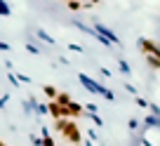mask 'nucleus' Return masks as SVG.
<instances>
[{
	"mask_svg": "<svg viewBox=\"0 0 160 146\" xmlns=\"http://www.w3.org/2000/svg\"><path fill=\"white\" fill-rule=\"evenodd\" d=\"M87 116H90V120L94 123L97 127H101V125H104V120H101V116H99V113H87Z\"/></svg>",
	"mask_w": 160,
	"mask_h": 146,
	"instance_id": "16",
	"label": "nucleus"
},
{
	"mask_svg": "<svg viewBox=\"0 0 160 146\" xmlns=\"http://www.w3.org/2000/svg\"><path fill=\"white\" fill-rule=\"evenodd\" d=\"M35 33H38V38H40V40H45V43H50V45H54V38H52L50 33H45L42 28H38Z\"/></svg>",
	"mask_w": 160,
	"mask_h": 146,
	"instance_id": "11",
	"label": "nucleus"
},
{
	"mask_svg": "<svg viewBox=\"0 0 160 146\" xmlns=\"http://www.w3.org/2000/svg\"><path fill=\"white\" fill-rule=\"evenodd\" d=\"M92 7H94V5H92L90 0H85V3H82V10H92Z\"/></svg>",
	"mask_w": 160,
	"mask_h": 146,
	"instance_id": "26",
	"label": "nucleus"
},
{
	"mask_svg": "<svg viewBox=\"0 0 160 146\" xmlns=\"http://www.w3.org/2000/svg\"><path fill=\"white\" fill-rule=\"evenodd\" d=\"M90 3H92V5H97V3H101V0H90Z\"/></svg>",
	"mask_w": 160,
	"mask_h": 146,
	"instance_id": "31",
	"label": "nucleus"
},
{
	"mask_svg": "<svg viewBox=\"0 0 160 146\" xmlns=\"http://www.w3.org/2000/svg\"><path fill=\"white\" fill-rule=\"evenodd\" d=\"M78 80L82 83V87H85L87 92H92V94H99V83H97L94 78H90L87 73H78Z\"/></svg>",
	"mask_w": 160,
	"mask_h": 146,
	"instance_id": "4",
	"label": "nucleus"
},
{
	"mask_svg": "<svg viewBox=\"0 0 160 146\" xmlns=\"http://www.w3.org/2000/svg\"><path fill=\"white\" fill-rule=\"evenodd\" d=\"M71 118H59V120H54V130L57 132H64V127H66V123H68Z\"/></svg>",
	"mask_w": 160,
	"mask_h": 146,
	"instance_id": "14",
	"label": "nucleus"
},
{
	"mask_svg": "<svg viewBox=\"0 0 160 146\" xmlns=\"http://www.w3.org/2000/svg\"><path fill=\"white\" fill-rule=\"evenodd\" d=\"M0 50H10V45H7V43H2V40H0Z\"/></svg>",
	"mask_w": 160,
	"mask_h": 146,
	"instance_id": "28",
	"label": "nucleus"
},
{
	"mask_svg": "<svg viewBox=\"0 0 160 146\" xmlns=\"http://www.w3.org/2000/svg\"><path fill=\"white\" fill-rule=\"evenodd\" d=\"M82 144H85V146H94V141H90V139H87V141H82Z\"/></svg>",
	"mask_w": 160,
	"mask_h": 146,
	"instance_id": "30",
	"label": "nucleus"
},
{
	"mask_svg": "<svg viewBox=\"0 0 160 146\" xmlns=\"http://www.w3.org/2000/svg\"><path fill=\"white\" fill-rule=\"evenodd\" d=\"M125 90L130 92V94H134V97H139V92H137V87L134 85H125Z\"/></svg>",
	"mask_w": 160,
	"mask_h": 146,
	"instance_id": "24",
	"label": "nucleus"
},
{
	"mask_svg": "<svg viewBox=\"0 0 160 146\" xmlns=\"http://www.w3.org/2000/svg\"><path fill=\"white\" fill-rule=\"evenodd\" d=\"M47 111H50V116L54 118V120H59V118H64V108H61L57 101H50L47 104Z\"/></svg>",
	"mask_w": 160,
	"mask_h": 146,
	"instance_id": "7",
	"label": "nucleus"
},
{
	"mask_svg": "<svg viewBox=\"0 0 160 146\" xmlns=\"http://www.w3.org/2000/svg\"><path fill=\"white\" fill-rule=\"evenodd\" d=\"M57 104H59L61 108L71 106V94H66V92H59V97H57Z\"/></svg>",
	"mask_w": 160,
	"mask_h": 146,
	"instance_id": "9",
	"label": "nucleus"
},
{
	"mask_svg": "<svg viewBox=\"0 0 160 146\" xmlns=\"http://www.w3.org/2000/svg\"><path fill=\"white\" fill-rule=\"evenodd\" d=\"M137 45L144 50V54H151V57H160V45L155 40H148V38H139Z\"/></svg>",
	"mask_w": 160,
	"mask_h": 146,
	"instance_id": "3",
	"label": "nucleus"
},
{
	"mask_svg": "<svg viewBox=\"0 0 160 146\" xmlns=\"http://www.w3.org/2000/svg\"><path fill=\"white\" fill-rule=\"evenodd\" d=\"M42 90H45V94H47V99H50V101H57V97H59V90H57L54 85H45Z\"/></svg>",
	"mask_w": 160,
	"mask_h": 146,
	"instance_id": "8",
	"label": "nucleus"
},
{
	"mask_svg": "<svg viewBox=\"0 0 160 146\" xmlns=\"http://www.w3.org/2000/svg\"><path fill=\"white\" fill-rule=\"evenodd\" d=\"M127 127H130L132 132H137L141 127V120H137V118H130V123H127Z\"/></svg>",
	"mask_w": 160,
	"mask_h": 146,
	"instance_id": "17",
	"label": "nucleus"
},
{
	"mask_svg": "<svg viewBox=\"0 0 160 146\" xmlns=\"http://www.w3.org/2000/svg\"><path fill=\"white\" fill-rule=\"evenodd\" d=\"M68 50H71V52H82V47H80V45H75V43H71V45H68Z\"/></svg>",
	"mask_w": 160,
	"mask_h": 146,
	"instance_id": "25",
	"label": "nucleus"
},
{
	"mask_svg": "<svg viewBox=\"0 0 160 146\" xmlns=\"http://www.w3.org/2000/svg\"><path fill=\"white\" fill-rule=\"evenodd\" d=\"M148 111L153 113V116H158V118H160V108H158L155 104H148Z\"/></svg>",
	"mask_w": 160,
	"mask_h": 146,
	"instance_id": "21",
	"label": "nucleus"
},
{
	"mask_svg": "<svg viewBox=\"0 0 160 146\" xmlns=\"http://www.w3.org/2000/svg\"><path fill=\"white\" fill-rule=\"evenodd\" d=\"M7 101V97H0V108H2V104Z\"/></svg>",
	"mask_w": 160,
	"mask_h": 146,
	"instance_id": "29",
	"label": "nucleus"
},
{
	"mask_svg": "<svg viewBox=\"0 0 160 146\" xmlns=\"http://www.w3.org/2000/svg\"><path fill=\"white\" fill-rule=\"evenodd\" d=\"M118 66H120V73H125V76H130V73H132V68H130V64H127V61H125V59H120V61H118Z\"/></svg>",
	"mask_w": 160,
	"mask_h": 146,
	"instance_id": "15",
	"label": "nucleus"
},
{
	"mask_svg": "<svg viewBox=\"0 0 160 146\" xmlns=\"http://www.w3.org/2000/svg\"><path fill=\"white\" fill-rule=\"evenodd\" d=\"M26 50H28L31 54H38V52H40V47H35V45H31V43H28V45H26Z\"/></svg>",
	"mask_w": 160,
	"mask_h": 146,
	"instance_id": "23",
	"label": "nucleus"
},
{
	"mask_svg": "<svg viewBox=\"0 0 160 146\" xmlns=\"http://www.w3.org/2000/svg\"><path fill=\"white\" fill-rule=\"evenodd\" d=\"M94 31H97V33L101 35V38H106V40H108L111 45L120 47V38H118V35H115L113 31L108 28V26H104V24H99V21H97V24H94Z\"/></svg>",
	"mask_w": 160,
	"mask_h": 146,
	"instance_id": "2",
	"label": "nucleus"
},
{
	"mask_svg": "<svg viewBox=\"0 0 160 146\" xmlns=\"http://www.w3.org/2000/svg\"><path fill=\"white\" fill-rule=\"evenodd\" d=\"M87 139H90V141H99V134H97L92 127H87Z\"/></svg>",
	"mask_w": 160,
	"mask_h": 146,
	"instance_id": "20",
	"label": "nucleus"
},
{
	"mask_svg": "<svg viewBox=\"0 0 160 146\" xmlns=\"http://www.w3.org/2000/svg\"><path fill=\"white\" fill-rule=\"evenodd\" d=\"M31 144L33 146H42V137H31Z\"/></svg>",
	"mask_w": 160,
	"mask_h": 146,
	"instance_id": "22",
	"label": "nucleus"
},
{
	"mask_svg": "<svg viewBox=\"0 0 160 146\" xmlns=\"http://www.w3.org/2000/svg\"><path fill=\"white\" fill-rule=\"evenodd\" d=\"M134 104L139 106V108H148V104H151V101H146L144 97H137V99H134Z\"/></svg>",
	"mask_w": 160,
	"mask_h": 146,
	"instance_id": "18",
	"label": "nucleus"
},
{
	"mask_svg": "<svg viewBox=\"0 0 160 146\" xmlns=\"http://www.w3.org/2000/svg\"><path fill=\"white\" fill-rule=\"evenodd\" d=\"M146 64H148L151 68H160V57H151V54H146Z\"/></svg>",
	"mask_w": 160,
	"mask_h": 146,
	"instance_id": "12",
	"label": "nucleus"
},
{
	"mask_svg": "<svg viewBox=\"0 0 160 146\" xmlns=\"http://www.w3.org/2000/svg\"><path fill=\"white\" fill-rule=\"evenodd\" d=\"M0 14H2V17H7V14H10V5H7L5 0H0Z\"/></svg>",
	"mask_w": 160,
	"mask_h": 146,
	"instance_id": "19",
	"label": "nucleus"
},
{
	"mask_svg": "<svg viewBox=\"0 0 160 146\" xmlns=\"http://www.w3.org/2000/svg\"><path fill=\"white\" fill-rule=\"evenodd\" d=\"M64 139L66 141H71V144H80L82 141V134H80V127H78V123H73V120H68L66 123V127H64Z\"/></svg>",
	"mask_w": 160,
	"mask_h": 146,
	"instance_id": "1",
	"label": "nucleus"
},
{
	"mask_svg": "<svg viewBox=\"0 0 160 146\" xmlns=\"http://www.w3.org/2000/svg\"><path fill=\"white\" fill-rule=\"evenodd\" d=\"M82 106L80 104H75V101H71V106H66L64 108V118H78V116H82Z\"/></svg>",
	"mask_w": 160,
	"mask_h": 146,
	"instance_id": "5",
	"label": "nucleus"
},
{
	"mask_svg": "<svg viewBox=\"0 0 160 146\" xmlns=\"http://www.w3.org/2000/svg\"><path fill=\"white\" fill-rule=\"evenodd\" d=\"M141 146H153V144H151V141H148V139L144 137V139H141Z\"/></svg>",
	"mask_w": 160,
	"mask_h": 146,
	"instance_id": "27",
	"label": "nucleus"
},
{
	"mask_svg": "<svg viewBox=\"0 0 160 146\" xmlns=\"http://www.w3.org/2000/svg\"><path fill=\"white\" fill-rule=\"evenodd\" d=\"M66 5H68V10H71V12L82 10V3H80V0H66Z\"/></svg>",
	"mask_w": 160,
	"mask_h": 146,
	"instance_id": "13",
	"label": "nucleus"
},
{
	"mask_svg": "<svg viewBox=\"0 0 160 146\" xmlns=\"http://www.w3.org/2000/svg\"><path fill=\"white\" fill-rule=\"evenodd\" d=\"M141 127H144V130H151V127L160 130V118H158V116H153V113H148V116L141 120Z\"/></svg>",
	"mask_w": 160,
	"mask_h": 146,
	"instance_id": "6",
	"label": "nucleus"
},
{
	"mask_svg": "<svg viewBox=\"0 0 160 146\" xmlns=\"http://www.w3.org/2000/svg\"><path fill=\"white\" fill-rule=\"evenodd\" d=\"M99 97H104V99H108V101L115 99V94L108 90V87H104V85H99Z\"/></svg>",
	"mask_w": 160,
	"mask_h": 146,
	"instance_id": "10",
	"label": "nucleus"
}]
</instances>
